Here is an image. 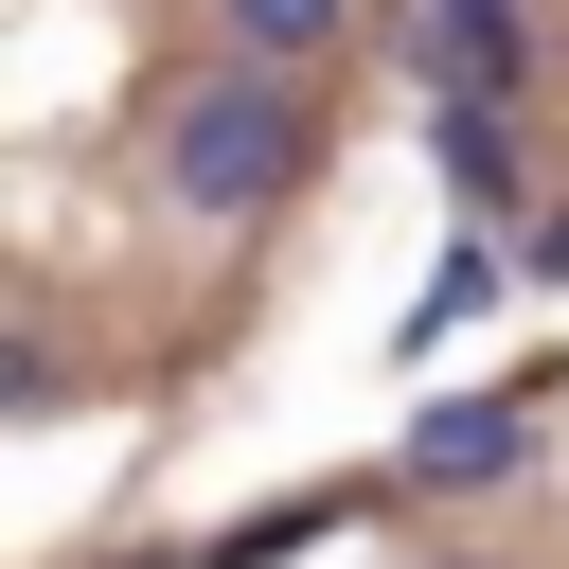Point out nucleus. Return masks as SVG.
I'll return each mask as SVG.
<instances>
[{
  "mask_svg": "<svg viewBox=\"0 0 569 569\" xmlns=\"http://www.w3.org/2000/svg\"><path fill=\"white\" fill-rule=\"evenodd\" d=\"M427 142H445V178H462L480 213L516 196V107H480V89H427Z\"/></svg>",
  "mask_w": 569,
  "mask_h": 569,
  "instance_id": "nucleus-4",
  "label": "nucleus"
},
{
  "mask_svg": "<svg viewBox=\"0 0 569 569\" xmlns=\"http://www.w3.org/2000/svg\"><path fill=\"white\" fill-rule=\"evenodd\" d=\"M213 36H231L249 71H302V53L338 36V0H213Z\"/></svg>",
  "mask_w": 569,
  "mask_h": 569,
  "instance_id": "nucleus-5",
  "label": "nucleus"
},
{
  "mask_svg": "<svg viewBox=\"0 0 569 569\" xmlns=\"http://www.w3.org/2000/svg\"><path fill=\"white\" fill-rule=\"evenodd\" d=\"M516 445H533V409H516V391H480V409H427V427H409V480H445V498H462V480H516Z\"/></svg>",
  "mask_w": 569,
  "mask_h": 569,
  "instance_id": "nucleus-3",
  "label": "nucleus"
},
{
  "mask_svg": "<svg viewBox=\"0 0 569 569\" xmlns=\"http://www.w3.org/2000/svg\"><path fill=\"white\" fill-rule=\"evenodd\" d=\"M302 160H320V124H302V89L249 71V53L196 71V89L160 107V178H178V213H213V231H231V213H284Z\"/></svg>",
  "mask_w": 569,
  "mask_h": 569,
  "instance_id": "nucleus-1",
  "label": "nucleus"
},
{
  "mask_svg": "<svg viewBox=\"0 0 569 569\" xmlns=\"http://www.w3.org/2000/svg\"><path fill=\"white\" fill-rule=\"evenodd\" d=\"M533 267H551V284H569V213H533Z\"/></svg>",
  "mask_w": 569,
  "mask_h": 569,
  "instance_id": "nucleus-7",
  "label": "nucleus"
},
{
  "mask_svg": "<svg viewBox=\"0 0 569 569\" xmlns=\"http://www.w3.org/2000/svg\"><path fill=\"white\" fill-rule=\"evenodd\" d=\"M409 71H427V89H480V107H516V71H533V0H427Z\"/></svg>",
  "mask_w": 569,
  "mask_h": 569,
  "instance_id": "nucleus-2",
  "label": "nucleus"
},
{
  "mask_svg": "<svg viewBox=\"0 0 569 569\" xmlns=\"http://www.w3.org/2000/svg\"><path fill=\"white\" fill-rule=\"evenodd\" d=\"M480 302H498V249H445V267H427V302H409V356H427L445 320H480Z\"/></svg>",
  "mask_w": 569,
  "mask_h": 569,
  "instance_id": "nucleus-6",
  "label": "nucleus"
}]
</instances>
